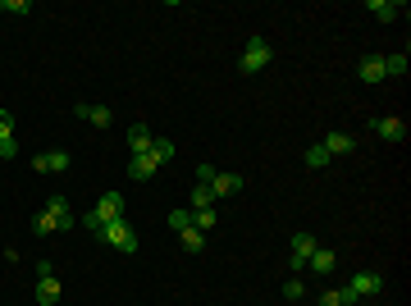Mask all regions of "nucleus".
I'll use <instances>...</instances> for the list:
<instances>
[{"instance_id": "obj_11", "label": "nucleus", "mask_w": 411, "mask_h": 306, "mask_svg": "<svg viewBox=\"0 0 411 306\" xmlns=\"http://www.w3.org/2000/svg\"><path fill=\"white\" fill-rule=\"evenodd\" d=\"M320 147H325L329 156H352V151H357V137H352V133H329Z\"/></svg>"}, {"instance_id": "obj_5", "label": "nucleus", "mask_w": 411, "mask_h": 306, "mask_svg": "<svg viewBox=\"0 0 411 306\" xmlns=\"http://www.w3.org/2000/svg\"><path fill=\"white\" fill-rule=\"evenodd\" d=\"M316 233H292V270H306L311 252H316Z\"/></svg>"}, {"instance_id": "obj_7", "label": "nucleus", "mask_w": 411, "mask_h": 306, "mask_svg": "<svg viewBox=\"0 0 411 306\" xmlns=\"http://www.w3.org/2000/svg\"><path fill=\"white\" fill-rule=\"evenodd\" d=\"M151 147H155V133L146 128V123H133L129 128V151L133 156H151Z\"/></svg>"}, {"instance_id": "obj_29", "label": "nucleus", "mask_w": 411, "mask_h": 306, "mask_svg": "<svg viewBox=\"0 0 411 306\" xmlns=\"http://www.w3.org/2000/svg\"><path fill=\"white\" fill-rule=\"evenodd\" d=\"M320 306H342V293H325V298H320Z\"/></svg>"}, {"instance_id": "obj_17", "label": "nucleus", "mask_w": 411, "mask_h": 306, "mask_svg": "<svg viewBox=\"0 0 411 306\" xmlns=\"http://www.w3.org/2000/svg\"><path fill=\"white\" fill-rule=\"evenodd\" d=\"M206 206H215V192H210V183H197L188 197V210H206Z\"/></svg>"}, {"instance_id": "obj_24", "label": "nucleus", "mask_w": 411, "mask_h": 306, "mask_svg": "<svg viewBox=\"0 0 411 306\" xmlns=\"http://www.w3.org/2000/svg\"><path fill=\"white\" fill-rule=\"evenodd\" d=\"M283 298H288V302H302V298H306V288H302V279H288V283H283Z\"/></svg>"}, {"instance_id": "obj_9", "label": "nucleus", "mask_w": 411, "mask_h": 306, "mask_svg": "<svg viewBox=\"0 0 411 306\" xmlns=\"http://www.w3.org/2000/svg\"><path fill=\"white\" fill-rule=\"evenodd\" d=\"M210 192H215V202H220V197L242 192V174H220V169H215V178H210Z\"/></svg>"}, {"instance_id": "obj_3", "label": "nucleus", "mask_w": 411, "mask_h": 306, "mask_svg": "<svg viewBox=\"0 0 411 306\" xmlns=\"http://www.w3.org/2000/svg\"><path fill=\"white\" fill-rule=\"evenodd\" d=\"M347 288L357 293L361 302H366V298H375V293L384 288V274H375V270H361V274H352V279H347Z\"/></svg>"}, {"instance_id": "obj_4", "label": "nucleus", "mask_w": 411, "mask_h": 306, "mask_svg": "<svg viewBox=\"0 0 411 306\" xmlns=\"http://www.w3.org/2000/svg\"><path fill=\"white\" fill-rule=\"evenodd\" d=\"M370 133H375V137H384V142H407V123L393 119V114L375 119V123H370Z\"/></svg>"}, {"instance_id": "obj_6", "label": "nucleus", "mask_w": 411, "mask_h": 306, "mask_svg": "<svg viewBox=\"0 0 411 306\" xmlns=\"http://www.w3.org/2000/svg\"><path fill=\"white\" fill-rule=\"evenodd\" d=\"M92 215L101 219V224H110V219H124V197H119V192H105L101 202L92 206Z\"/></svg>"}, {"instance_id": "obj_26", "label": "nucleus", "mask_w": 411, "mask_h": 306, "mask_svg": "<svg viewBox=\"0 0 411 306\" xmlns=\"http://www.w3.org/2000/svg\"><path fill=\"white\" fill-rule=\"evenodd\" d=\"M0 9H5V14H28L32 5H28V0H0Z\"/></svg>"}, {"instance_id": "obj_23", "label": "nucleus", "mask_w": 411, "mask_h": 306, "mask_svg": "<svg viewBox=\"0 0 411 306\" xmlns=\"http://www.w3.org/2000/svg\"><path fill=\"white\" fill-rule=\"evenodd\" d=\"M87 123H96V128H110V105H92V110H87Z\"/></svg>"}, {"instance_id": "obj_22", "label": "nucleus", "mask_w": 411, "mask_h": 306, "mask_svg": "<svg viewBox=\"0 0 411 306\" xmlns=\"http://www.w3.org/2000/svg\"><path fill=\"white\" fill-rule=\"evenodd\" d=\"M151 160H155V165H165V160H174V142L155 137V147H151Z\"/></svg>"}, {"instance_id": "obj_13", "label": "nucleus", "mask_w": 411, "mask_h": 306, "mask_svg": "<svg viewBox=\"0 0 411 306\" xmlns=\"http://www.w3.org/2000/svg\"><path fill=\"white\" fill-rule=\"evenodd\" d=\"M155 169H160V165H155L151 156H133V165H129V178H133V183H146V178H155Z\"/></svg>"}, {"instance_id": "obj_28", "label": "nucleus", "mask_w": 411, "mask_h": 306, "mask_svg": "<svg viewBox=\"0 0 411 306\" xmlns=\"http://www.w3.org/2000/svg\"><path fill=\"white\" fill-rule=\"evenodd\" d=\"M215 178V165H197V183H210Z\"/></svg>"}, {"instance_id": "obj_14", "label": "nucleus", "mask_w": 411, "mask_h": 306, "mask_svg": "<svg viewBox=\"0 0 411 306\" xmlns=\"http://www.w3.org/2000/svg\"><path fill=\"white\" fill-rule=\"evenodd\" d=\"M357 73H361V82H384V60H379V55H366V60L357 64Z\"/></svg>"}, {"instance_id": "obj_18", "label": "nucleus", "mask_w": 411, "mask_h": 306, "mask_svg": "<svg viewBox=\"0 0 411 306\" xmlns=\"http://www.w3.org/2000/svg\"><path fill=\"white\" fill-rule=\"evenodd\" d=\"M379 60H384V78H403L407 73V55L398 51V55H379Z\"/></svg>"}, {"instance_id": "obj_12", "label": "nucleus", "mask_w": 411, "mask_h": 306, "mask_svg": "<svg viewBox=\"0 0 411 306\" xmlns=\"http://www.w3.org/2000/svg\"><path fill=\"white\" fill-rule=\"evenodd\" d=\"M37 302H42V306L60 302V279H55V274H42V279H37Z\"/></svg>"}, {"instance_id": "obj_19", "label": "nucleus", "mask_w": 411, "mask_h": 306, "mask_svg": "<svg viewBox=\"0 0 411 306\" xmlns=\"http://www.w3.org/2000/svg\"><path fill=\"white\" fill-rule=\"evenodd\" d=\"M179 243H183V252H192V256L206 252V233H197V228H183V233H179Z\"/></svg>"}, {"instance_id": "obj_25", "label": "nucleus", "mask_w": 411, "mask_h": 306, "mask_svg": "<svg viewBox=\"0 0 411 306\" xmlns=\"http://www.w3.org/2000/svg\"><path fill=\"white\" fill-rule=\"evenodd\" d=\"M5 137H14V114L0 110V142H5Z\"/></svg>"}, {"instance_id": "obj_10", "label": "nucleus", "mask_w": 411, "mask_h": 306, "mask_svg": "<svg viewBox=\"0 0 411 306\" xmlns=\"http://www.w3.org/2000/svg\"><path fill=\"white\" fill-rule=\"evenodd\" d=\"M366 9H370V14L379 18V23H393L398 14H407V5H403V0H370Z\"/></svg>"}, {"instance_id": "obj_8", "label": "nucleus", "mask_w": 411, "mask_h": 306, "mask_svg": "<svg viewBox=\"0 0 411 306\" xmlns=\"http://www.w3.org/2000/svg\"><path fill=\"white\" fill-rule=\"evenodd\" d=\"M32 169H37V174H64V169H68V151H46V156L32 160Z\"/></svg>"}, {"instance_id": "obj_2", "label": "nucleus", "mask_w": 411, "mask_h": 306, "mask_svg": "<svg viewBox=\"0 0 411 306\" xmlns=\"http://www.w3.org/2000/svg\"><path fill=\"white\" fill-rule=\"evenodd\" d=\"M270 60H274L270 42H266V37H251L247 51H242V60H238V69L242 73H261V69H270Z\"/></svg>"}, {"instance_id": "obj_30", "label": "nucleus", "mask_w": 411, "mask_h": 306, "mask_svg": "<svg viewBox=\"0 0 411 306\" xmlns=\"http://www.w3.org/2000/svg\"><path fill=\"white\" fill-rule=\"evenodd\" d=\"M361 306H366V302H361Z\"/></svg>"}, {"instance_id": "obj_1", "label": "nucleus", "mask_w": 411, "mask_h": 306, "mask_svg": "<svg viewBox=\"0 0 411 306\" xmlns=\"http://www.w3.org/2000/svg\"><path fill=\"white\" fill-rule=\"evenodd\" d=\"M96 238H101L105 247H114V252H124V256L137 252V233L129 228V219H110V224H101V228H96Z\"/></svg>"}, {"instance_id": "obj_21", "label": "nucleus", "mask_w": 411, "mask_h": 306, "mask_svg": "<svg viewBox=\"0 0 411 306\" xmlns=\"http://www.w3.org/2000/svg\"><path fill=\"white\" fill-rule=\"evenodd\" d=\"M302 160H306L311 169H325V165H329V151H325V147H320V142H316V147H306V156H302Z\"/></svg>"}, {"instance_id": "obj_20", "label": "nucleus", "mask_w": 411, "mask_h": 306, "mask_svg": "<svg viewBox=\"0 0 411 306\" xmlns=\"http://www.w3.org/2000/svg\"><path fill=\"white\" fill-rule=\"evenodd\" d=\"M169 228H174V233H183V228H192V210H188V206L169 210Z\"/></svg>"}, {"instance_id": "obj_16", "label": "nucleus", "mask_w": 411, "mask_h": 306, "mask_svg": "<svg viewBox=\"0 0 411 306\" xmlns=\"http://www.w3.org/2000/svg\"><path fill=\"white\" fill-rule=\"evenodd\" d=\"M215 224H220V215H215V206H206V210H192V228H197V233H210Z\"/></svg>"}, {"instance_id": "obj_27", "label": "nucleus", "mask_w": 411, "mask_h": 306, "mask_svg": "<svg viewBox=\"0 0 411 306\" xmlns=\"http://www.w3.org/2000/svg\"><path fill=\"white\" fill-rule=\"evenodd\" d=\"M14 156H18V142L5 137V142H0V160H14Z\"/></svg>"}, {"instance_id": "obj_15", "label": "nucleus", "mask_w": 411, "mask_h": 306, "mask_svg": "<svg viewBox=\"0 0 411 306\" xmlns=\"http://www.w3.org/2000/svg\"><path fill=\"white\" fill-rule=\"evenodd\" d=\"M306 265H311V270H316V274H329V270H334V252H329V247H316Z\"/></svg>"}]
</instances>
